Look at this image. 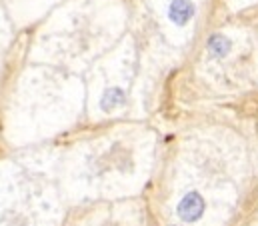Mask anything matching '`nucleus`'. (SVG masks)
Returning <instances> with one entry per match:
<instances>
[{"mask_svg": "<svg viewBox=\"0 0 258 226\" xmlns=\"http://www.w3.org/2000/svg\"><path fill=\"white\" fill-rule=\"evenodd\" d=\"M172 22H176L178 26H184L190 18L194 16V4L190 0H174L170 4V10H168Z\"/></svg>", "mask_w": 258, "mask_h": 226, "instance_id": "nucleus-2", "label": "nucleus"}, {"mask_svg": "<svg viewBox=\"0 0 258 226\" xmlns=\"http://www.w3.org/2000/svg\"><path fill=\"white\" fill-rule=\"evenodd\" d=\"M124 102V92L120 90V88H110V90H106L104 92V96H102V108L106 110V112H110V110H114V108H118L120 104Z\"/></svg>", "mask_w": 258, "mask_h": 226, "instance_id": "nucleus-3", "label": "nucleus"}, {"mask_svg": "<svg viewBox=\"0 0 258 226\" xmlns=\"http://www.w3.org/2000/svg\"><path fill=\"white\" fill-rule=\"evenodd\" d=\"M204 212V200L198 192H188L178 204V216L186 222H194Z\"/></svg>", "mask_w": 258, "mask_h": 226, "instance_id": "nucleus-1", "label": "nucleus"}, {"mask_svg": "<svg viewBox=\"0 0 258 226\" xmlns=\"http://www.w3.org/2000/svg\"><path fill=\"white\" fill-rule=\"evenodd\" d=\"M208 50H210L214 56H224V54H228V50H230V42H228L226 36L214 34V36L208 40Z\"/></svg>", "mask_w": 258, "mask_h": 226, "instance_id": "nucleus-4", "label": "nucleus"}]
</instances>
